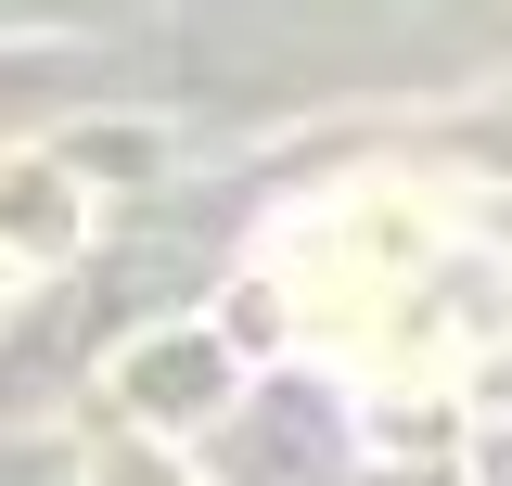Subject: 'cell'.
I'll return each instance as SVG.
<instances>
[{
  "label": "cell",
  "instance_id": "1",
  "mask_svg": "<svg viewBox=\"0 0 512 486\" xmlns=\"http://www.w3.org/2000/svg\"><path fill=\"white\" fill-rule=\"evenodd\" d=\"M64 231H77V192L52 167H13L0 180V243H64Z\"/></svg>",
  "mask_w": 512,
  "mask_h": 486
}]
</instances>
